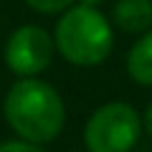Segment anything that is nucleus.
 <instances>
[{"mask_svg":"<svg viewBox=\"0 0 152 152\" xmlns=\"http://www.w3.org/2000/svg\"><path fill=\"white\" fill-rule=\"evenodd\" d=\"M51 56H53V41L38 26H20L5 43V64L20 79H31L48 69Z\"/></svg>","mask_w":152,"mask_h":152,"instance_id":"4","label":"nucleus"},{"mask_svg":"<svg viewBox=\"0 0 152 152\" xmlns=\"http://www.w3.org/2000/svg\"><path fill=\"white\" fill-rule=\"evenodd\" d=\"M142 137V117L127 102H109L84 127L89 152H132Z\"/></svg>","mask_w":152,"mask_h":152,"instance_id":"3","label":"nucleus"},{"mask_svg":"<svg viewBox=\"0 0 152 152\" xmlns=\"http://www.w3.org/2000/svg\"><path fill=\"white\" fill-rule=\"evenodd\" d=\"M127 71L140 86H152V31H147L129 48Z\"/></svg>","mask_w":152,"mask_h":152,"instance_id":"6","label":"nucleus"},{"mask_svg":"<svg viewBox=\"0 0 152 152\" xmlns=\"http://www.w3.org/2000/svg\"><path fill=\"white\" fill-rule=\"evenodd\" d=\"M0 152H43V150L38 145H33V142H26V140H10V142L0 145Z\"/></svg>","mask_w":152,"mask_h":152,"instance_id":"8","label":"nucleus"},{"mask_svg":"<svg viewBox=\"0 0 152 152\" xmlns=\"http://www.w3.org/2000/svg\"><path fill=\"white\" fill-rule=\"evenodd\" d=\"M53 46L74 66H99L114 46L109 20L89 5L66 8L64 18L56 23Z\"/></svg>","mask_w":152,"mask_h":152,"instance_id":"2","label":"nucleus"},{"mask_svg":"<svg viewBox=\"0 0 152 152\" xmlns=\"http://www.w3.org/2000/svg\"><path fill=\"white\" fill-rule=\"evenodd\" d=\"M79 3H81V5H89V8H96L102 0H79Z\"/></svg>","mask_w":152,"mask_h":152,"instance_id":"10","label":"nucleus"},{"mask_svg":"<svg viewBox=\"0 0 152 152\" xmlns=\"http://www.w3.org/2000/svg\"><path fill=\"white\" fill-rule=\"evenodd\" d=\"M112 15L124 33H145L152 26V0H117Z\"/></svg>","mask_w":152,"mask_h":152,"instance_id":"5","label":"nucleus"},{"mask_svg":"<svg viewBox=\"0 0 152 152\" xmlns=\"http://www.w3.org/2000/svg\"><path fill=\"white\" fill-rule=\"evenodd\" d=\"M71 3L74 0H26V5L38 13H61L66 8H71Z\"/></svg>","mask_w":152,"mask_h":152,"instance_id":"7","label":"nucleus"},{"mask_svg":"<svg viewBox=\"0 0 152 152\" xmlns=\"http://www.w3.org/2000/svg\"><path fill=\"white\" fill-rule=\"evenodd\" d=\"M3 109L10 129L33 145L56 140L66 122V107L58 91L33 76L13 84Z\"/></svg>","mask_w":152,"mask_h":152,"instance_id":"1","label":"nucleus"},{"mask_svg":"<svg viewBox=\"0 0 152 152\" xmlns=\"http://www.w3.org/2000/svg\"><path fill=\"white\" fill-rule=\"evenodd\" d=\"M142 127L147 129V134L152 137V104L147 107V112H145V122H142Z\"/></svg>","mask_w":152,"mask_h":152,"instance_id":"9","label":"nucleus"}]
</instances>
